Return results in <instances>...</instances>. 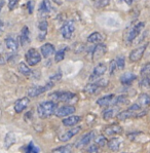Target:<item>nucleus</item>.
<instances>
[{"instance_id":"1","label":"nucleus","mask_w":150,"mask_h":153,"mask_svg":"<svg viewBox=\"0 0 150 153\" xmlns=\"http://www.w3.org/2000/svg\"><path fill=\"white\" fill-rule=\"evenodd\" d=\"M57 109V104L53 101H45L40 103L37 106V114L39 118L44 119L55 114V111Z\"/></svg>"},{"instance_id":"2","label":"nucleus","mask_w":150,"mask_h":153,"mask_svg":"<svg viewBox=\"0 0 150 153\" xmlns=\"http://www.w3.org/2000/svg\"><path fill=\"white\" fill-rule=\"evenodd\" d=\"M107 85H108V80H106V79H98V80L94 81L92 83L86 84L83 88V91L88 94V95H95L100 89H102Z\"/></svg>"},{"instance_id":"3","label":"nucleus","mask_w":150,"mask_h":153,"mask_svg":"<svg viewBox=\"0 0 150 153\" xmlns=\"http://www.w3.org/2000/svg\"><path fill=\"white\" fill-rule=\"evenodd\" d=\"M53 102H69V101L73 100L76 98V95L71 91H55V93H51L50 95Z\"/></svg>"},{"instance_id":"4","label":"nucleus","mask_w":150,"mask_h":153,"mask_svg":"<svg viewBox=\"0 0 150 153\" xmlns=\"http://www.w3.org/2000/svg\"><path fill=\"white\" fill-rule=\"evenodd\" d=\"M53 85H55L53 82L50 81V82H48L44 86H42V85L32 86V88H30L29 89H28L27 95H28V97H30V98H36V97H38V96L42 95L43 93H45L46 91L50 89Z\"/></svg>"},{"instance_id":"5","label":"nucleus","mask_w":150,"mask_h":153,"mask_svg":"<svg viewBox=\"0 0 150 153\" xmlns=\"http://www.w3.org/2000/svg\"><path fill=\"white\" fill-rule=\"evenodd\" d=\"M26 62L28 66H35L39 64L41 61V56L35 48H30L25 55Z\"/></svg>"},{"instance_id":"6","label":"nucleus","mask_w":150,"mask_h":153,"mask_svg":"<svg viewBox=\"0 0 150 153\" xmlns=\"http://www.w3.org/2000/svg\"><path fill=\"white\" fill-rule=\"evenodd\" d=\"M147 114V111L144 110L142 112H134L132 110L130 109H126L125 111H121L119 112L118 114L116 115V118L117 120L119 121H123V120H126V119H130V118H134V117H142V116H145Z\"/></svg>"},{"instance_id":"7","label":"nucleus","mask_w":150,"mask_h":153,"mask_svg":"<svg viewBox=\"0 0 150 153\" xmlns=\"http://www.w3.org/2000/svg\"><path fill=\"white\" fill-rule=\"evenodd\" d=\"M75 31V24L73 21H67L61 28V34L65 39H70Z\"/></svg>"},{"instance_id":"8","label":"nucleus","mask_w":150,"mask_h":153,"mask_svg":"<svg viewBox=\"0 0 150 153\" xmlns=\"http://www.w3.org/2000/svg\"><path fill=\"white\" fill-rule=\"evenodd\" d=\"M147 46H148V43H145L144 45L139 46V48L133 49V51H131L130 56H128L131 62L135 63V62H138V61L141 60L142 56H144V53H145V51H146Z\"/></svg>"},{"instance_id":"9","label":"nucleus","mask_w":150,"mask_h":153,"mask_svg":"<svg viewBox=\"0 0 150 153\" xmlns=\"http://www.w3.org/2000/svg\"><path fill=\"white\" fill-rule=\"evenodd\" d=\"M107 71V66L104 64V63H100L94 68L92 74L90 76V80L91 81H96L100 78L101 76L105 74V72Z\"/></svg>"},{"instance_id":"10","label":"nucleus","mask_w":150,"mask_h":153,"mask_svg":"<svg viewBox=\"0 0 150 153\" xmlns=\"http://www.w3.org/2000/svg\"><path fill=\"white\" fill-rule=\"evenodd\" d=\"M95 139V133L94 131H88V133L84 134V135L79 139L77 142H75V148H83L88 146L91 142Z\"/></svg>"},{"instance_id":"11","label":"nucleus","mask_w":150,"mask_h":153,"mask_svg":"<svg viewBox=\"0 0 150 153\" xmlns=\"http://www.w3.org/2000/svg\"><path fill=\"white\" fill-rule=\"evenodd\" d=\"M144 26H145L144 22H139L138 24H136L132 29H131V31L128 32V39H126L128 43L133 42L138 36H139L140 33H141V31L143 30V28H144Z\"/></svg>"},{"instance_id":"12","label":"nucleus","mask_w":150,"mask_h":153,"mask_svg":"<svg viewBox=\"0 0 150 153\" xmlns=\"http://www.w3.org/2000/svg\"><path fill=\"white\" fill-rule=\"evenodd\" d=\"M75 107L72 105H65V106H61L58 109H56L55 114L58 117H65V116H70L75 112Z\"/></svg>"},{"instance_id":"13","label":"nucleus","mask_w":150,"mask_h":153,"mask_svg":"<svg viewBox=\"0 0 150 153\" xmlns=\"http://www.w3.org/2000/svg\"><path fill=\"white\" fill-rule=\"evenodd\" d=\"M106 51H107V48L104 43H102V42H101V43H98L92 51V60L93 61L99 60V59H101L102 56H105Z\"/></svg>"},{"instance_id":"14","label":"nucleus","mask_w":150,"mask_h":153,"mask_svg":"<svg viewBox=\"0 0 150 153\" xmlns=\"http://www.w3.org/2000/svg\"><path fill=\"white\" fill-rule=\"evenodd\" d=\"M104 133L106 136L111 137V136H116V135H120L123 133V126L118 123H112L107 126L104 128Z\"/></svg>"},{"instance_id":"15","label":"nucleus","mask_w":150,"mask_h":153,"mask_svg":"<svg viewBox=\"0 0 150 153\" xmlns=\"http://www.w3.org/2000/svg\"><path fill=\"white\" fill-rule=\"evenodd\" d=\"M80 129H81V126H76V128H72L68 129L67 131H65L64 134H62V135L59 137V140H60L61 142H67V141L71 140L74 136H76L77 134L80 131Z\"/></svg>"},{"instance_id":"16","label":"nucleus","mask_w":150,"mask_h":153,"mask_svg":"<svg viewBox=\"0 0 150 153\" xmlns=\"http://www.w3.org/2000/svg\"><path fill=\"white\" fill-rule=\"evenodd\" d=\"M29 103H30V100H29V98H27V97L19 99L17 102L15 103V106H13L16 113H22L26 108L28 107Z\"/></svg>"},{"instance_id":"17","label":"nucleus","mask_w":150,"mask_h":153,"mask_svg":"<svg viewBox=\"0 0 150 153\" xmlns=\"http://www.w3.org/2000/svg\"><path fill=\"white\" fill-rule=\"evenodd\" d=\"M107 146H108V148L111 151L117 152V151H119V149H120L121 146H123V140L117 137L112 138L107 142Z\"/></svg>"},{"instance_id":"18","label":"nucleus","mask_w":150,"mask_h":153,"mask_svg":"<svg viewBox=\"0 0 150 153\" xmlns=\"http://www.w3.org/2000/svg\"><path fill=\"white\" fill-rule=\"evenodd\" d=\"M81 120V117L78 115H70V116L66 117L63 119V124L65 126H75L76 124H78Z\"/></svg>"},{"instance_id":"19","label":"nucleus","mask_w":150,"mask_h":153,"mask_svg":"<svg viewBox=\"0 0 150 153\" xmlns=\"http://www.w3.org/2000/svg\"><path fill=\"white\" fill-rule=\"evenodd\" d=\"M20 42H21V44H22V46H25L26 44H28L30 42V31L27 26H24V27L22 28V30H21Z\"/></svg>"},{"instance_id":"20","label":"nucleus","mask_w":150,"mask_h":153,"mask_svg":"<svg viewBox=\"0 0 150 153\" xmlns=\"http://www.w3.org/2000/svg\"><path fill=\"white\" fill-rule=\"evenodd\" d=\"M38 40L39 41H43L46 37V34H48V22L45 20L41 21L38 24Z\"/></svg>"},{"instance_id":"21","label":"nucleus","mask_w":150,"mask_h":153,"mask_svg":"<svg viewBox=\"0 0 150 153\" xmlns=\"http://www.w3.org/2000/svg\"><path fill=\"white\" fill-rule=\"evenodd\" d=\"M118 111H119V108L117 106H113L111 108H108V109H106L103 112V118L105 120H110L113 117H116V115L118 114Z\"/></svg>"},{"instance_id":"22","label":"nucleus","mask_w":150,"mask_h":153,"mask_svg":"<svg viewBox=\"0 0 150 153\" xmlns=\"http://www.w3.org/2000/svg\"><path fill=\"white\" fill-rule=\"evenodd\" d=\"M136 79H137V76H136V74H134L132 72H126L120 76V82L123 85H130V84H132L134 80H136Z\"/></svg>"},{"instance_id":"23","label":"nucleus","mask_w":150,"mask_h":153,"mask_svg":"<svg viewBox=\"0 0 150 153\" xmlns=\"http://www.w3.org/2000/svg\"><path fill=\"white\" fill-rule=\"evenodd\" d=\"M40 51H41V55L43 56V58H48V56H50L51 55L55 53L56 49L55 46L51 43H45L43 45H41Z\"/></svg>"},{"instance_id":"24","label":"nucleus","mask_w":150,"mask_h":153,"mask_svg":"<svg viewBox=\"0 0 150 153\" xmlns=\"http://www.w3.org/2000/svg\"><path fill=\"white\" fill-rule=\"evenodd\" d=\"M115 96L114 95H107L104 97L100 98L97 100V105H99L100 107H105V106H111L112 105V101Z\"/></svg>"},{"instance_id":"25","label":"nucleus","mask_w":150,"mask_h":153,"mask_svg":"<svg viewBox=\"0 0 150 153\" xmlns=\"http://www.w3.org/2000/svg\"><path fill=\"white\" fill-rule=\"evenodd\" d=\"M17 141V137H16V134L10 131V133L6 134L5 138H4V147L5 149H8L9 147H11Z\"/></svg>"},{"instance_id":"26","label":"nucleus","mask_w":150,"mask_h":153,"mask_svg":"<svg viewBox=\"0 0 150 153\" xmlns=\"http://www.w3.org/2000/svg\"><path fill=\"white\" fill-rule=\"evenodd\" d=\"M51 4L50 0H42L40 6H39V13L40 15H45V13H50Z\"/></svg>"},{"instance_id":"27","label":"nucleus","mask_w":150,"mask_h":153,"mask_svg":"<svg viewBox=\"0 0 150 153\" xmlns=\"http://www.w3.org/2000/svg\"><path fill=\"white\" fill-rule=\"evenodd\" d=\"M18 69H19V72L22 73L23 75H25V76H27V77L31 76V75L33 74V71H32L29 68V66L24 62H21L20 64H19Z\"/></svg>"},{"instance_id":"28","label":"nucleus","mask_w":150,"mask_h":153,"mask_svg":"<svg viewBox=\"0 0 150 153\" xmlns=\"http://www.w3.org/2000/svg\"><path fill=\"white\" fill-rule=\"evenodd\" d=\"M5 45L7 49H9L10 51H17L19 48V44L18 42L13 38V37H7L5 39Z\"/></svg>"},{"instance_id":"29","label":"nucleus","mask_w":150,"mask_h":153,"mask_svg":"<svg viewBox=\"0 0 150 153\" xmlns=\"http://www.w3.org/2000/svg\"><path fill=\"white\" fill-rule=\"evenodd\" d=\"M103 40V35L99 32H94L88 37V42L90 43H101Z\"/></svg>"},{"instance_id":"30","label":"nucleus","mask_w":150,"mask_h":153,"mask_svg":"<svg viewBox=\"0 0 150 153\" xmlns=\"http://www.w3.org/2000/svg\"><path fill=\"white\" fill-rule=\"evenodd\" d=\"M125 104H130V101H128V97L126 96H117V97H114L111 106L125 105Z\"/></svg>"},{"instance_id":"31","label":"nucleus","mask_w":150,"mask_h":153,"mask_svg":"<svg viewBox=\"0 0 150 153\" xmlns=\"http://www.w3.org/2000/svg\"><path fill=\"white\" fill-rule=\"evenodd\" d=\"M138 102H139V105L141 106H144V107H147L149 104H150V97L148 94H145L143 93L141 95L139 96V98H138Z\"/></svg>"},{"instance_id":"32","label":"nucleus","mask_w":150,"mask_h":153,"mask_svg":"<svg viewBox=\"0 0 150 153\" xmlns=\"http://www.w3.org/2000/svg\"><path fill=\"white\" fill-rule=\"evenodd\" d=\"M24 152L25 153H39V149L33 142H30L28 145H26L24 147Z\"/></svg>"},{"instance_id":"33","label":"nucleus","mask_w":150,"mask_h":153,"mask_svg":"<svg viewBox=\"0 0 150 153\" xmlns=\"http://www.w3.org/2000/svg\"><path fill=\"white\" fill-rule=\"evenodd\" d=\"M51 153H72V147L71 145H65L58 147L56 149H53Z\"/></svg>"},{"instance_id":"34","label":"nucleus","mask_w":150,"mask_h":153,"mask_svg":"<svg viewBox=\"0 0 150 153\" xmlns=\"http://www.w3.org/2000/svg\"><path fill=\"white\" fill-rule=\"evenodd\" d=\"M115 62V66H116V70H123L125 68V58L123 56H119L114 60Z\"/></svg>"},{"instance_id":"35","label":"nucleus","mask_w":150,"mask_h":153,"mask_svg":"<svg viewBox=\"0 0 150 153\" xmlns=\"http://www.w3.org/2000/svg\"><path fill=\"white\" fill-rule=\"evenodd\" d=\"M68 49V48H61L60 51H58L57 53H56V56H55V61L57 63L61 62V61L64 60L65 58V53H66V51Z\"/></svg>"},{"instance_id":"36","label":"nucleus","mask_w":150,"mask_h":153,"mask_svg":"<svg viewBox=\"0 0 150 153\" xmlns=\"http://www.w3.org/2000/svg\"><path fill=\"white\" fill-rule=\"evenodd\" d=\"M107 139L104 137V136H99V137L95 138V145L98 146V147H104V146L107 145Z\"/></svg>"},{"instance_id":"37","label":"nucleus","mask_w":150,"mask_h":153,"mask_svg":"<svg viewBox=\"0 0 150 153\" xmlns=\"http://www.w3.org/2000/svg\"><path fill=\"white\" fill-rule=\"evenodd\" d=\"M139 86L143 89H148L150 86V80H149V76L146 77H142V79L139 82Z\"/></svg>"},{"instance_id":"38","label":"nucleus","mask_w":150,"mask_h":153,"mask_svg":"<svg viewBox=\"0 0 150 153\" xmlns=\"http://www.w3.org/2000/svg\"><path fill=\"white\" fill-rule=\"evenodd\" d=\"M149 72H150V64L149 63H146L144 65V67L141 69V76L142 77L149 76Z\"/></svg>"},{"instance_id":"39","label":"nucleus","mask_w":150,"mask_h":153,"mask_svg":"<svg viewBox=\"0 0 150 153\" xmlns=\"http://www.w3.org/2000/svg\"><path fill=\"white\" fill-rule=\"evenodd\" d=\"M18 5V0H8V8L9 10H13Z\"/></svg>"},{"instance_id":"40","label":"nucleus","mask_w":150,"mask_h":153,"mask_svg":"<svg viewBox=\"0 0 150 153\" xmlns=\"http://www.w3.org/2000/svg\"><path fill=\"white\" fill-rule=\"evenodd\" d=\"M61 77H62V73L61 72H58V73H56L55 75H53V76L50 78V81L51 82H53V81H58V80H60L61 79Z\"/></svg>"},{"instance_id":"41","label":"nucleus","mask_w":150,"mask_h":153,"mask_svg":"<svg viewBox=\"0 0 150 153\" xmlns=\"http://www.w3.org/2000/svg\"><path fill=\"white\" fill-rule=\"evenodd\" d=\"M99 149L100 148L96 145H92L90 146V148L88 149V153H99Z\"/></svg>"},{"instance_id":"42","label":"nucleus","mask_w":150,"mask_h":153,"mask_svg":"<svg viewBox=\"0 0 150 153\" xmlns=\"http://www.w3.org/2000/svg\"><path fill=\"white\" fill-rule=\"evenodd\" d=\"M27 8H28V11L29 13H32L34 10V3L33 1H28L27 2Z\"/></svg>"},{"instance_id":"43","label":"nucleus","mask_w":150,"mask_h":153,"mask_svg":"<svg viewBox=\"0 0 150 153\" xmlns=\"http://www.w3.org/2000/svg\"><path fill=\"white\" fill-rule=\"evenodd\" d=\"M116 70V66H115V62L113 61H111V63H110V74H114V72H115Z\"/></svg>"},{"instance_id":"44","label":"nucleus","mask_w":150,"mask_h":153,"mask_svg":"<svg viewBox=\"0 0 150 153\" xmlns=\"http://www.w3.org/2000/svg\"><path fill=\"white\" fill-rule=\"evenodd\" d=\"M117 1H118L119 3H123V2H125V3H126L128 5H132L133 2L135 1V0H117Z\"/></svg>"},{"instance_id":"45","label":"nucleus","mask_w":150,"mask_h":153,"mask_svg":"<svg viewBox=\"0 0 150 153\" xmlns=\"http://www.w3.org/2000/svg\"><path fill=\"white\" fill-rule=\"evenodd\" d=\"M5 63H6L5 59H4L2 56H0V66H1V65H5Z\"/></svg>"},{"instance_id":"46","label":"nucleus","mask_w":150,"mask_h":153,"mask_svg":"<svg viewBox=\"0 0 150 153\" xmlns=\"http://www.w3.org/2000/svg\"><path fill=\"white\" fill-rule=\"evenodd\" d=\"M3 27H4L3 22H2V21L0 20V35L2 34V32H3Z\"/></svg>"},{"instance_id":"47","label":"nucleus","mask_w":150,"mask_h":153,"mask_svg":"<svg viewBox=\"0 0 150 153\" xmlns=\"http://www.w3.org/2000/svg\"><path fill=\"white\" fill-rule=\"evenodd\" d=\"M3 6H4V0H0V10H1Z\"/></svg>"}]
</instances>
